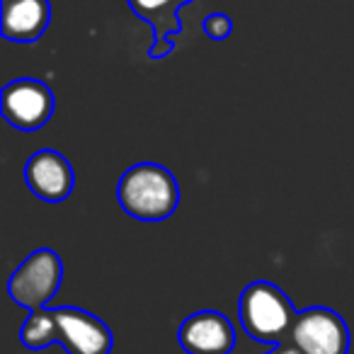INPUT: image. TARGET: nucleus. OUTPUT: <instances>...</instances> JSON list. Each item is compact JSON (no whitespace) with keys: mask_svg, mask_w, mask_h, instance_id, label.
Listing matches in <instances>:
<instances>
[{"mask_svg":"<svg viewBox=\"0 0 354 354\" xmlns=\"http://www.w3.org/2000/svg\"><path fill=\"white\" fill-rule=\"evenodd\" d=\"M119 207L136 221H165L180 207V185L167 167L138 162L129 167L117 187Z\"/></svg>","mask_w":354,"mask_h":354,"instance_id":"1","label":"nucleus"},{"mask_svg":"<svg viewBox=\"0 0 354 354\" xmlns=\"http://www.w3.org/2000/svg\"><path fill=\"white\" fill-rule=\"evenodd\" d=\"M238 313L245 333L265 344H281L289 339L299 310L291 306L289 296L272 281H252L243 289Z\"/></svg>","mask_w":354,"mask_h":354,"instance_id":"2","label":"nucleus"},{"mask_svg":"<svg viewBox=\"0 0 354 354\" xmlns=\"http://www.w3.org/2000/svg\"><path fill=\"white\" fill-rule=\"evenodd\" d=\"M64 281V262L51 248H39L8 279V294L22 308H46Z\"/></svg>","mask_w":354,"mask_h":354,"instance_id":"3","label":"nucleus"},{"mask_svg":"<svg viewBox=\"0 0 354 354\" xmlns=\"http://www.w3.org/2000/svg\"><path fill=\"white\" fill-rule=\"evenodd\" d=\"M0 112L10 127L20 131H37L46 127L54 114V93L44 80L17 78L0 93Z\"/></svg>","mask_w":354,"mask_h":354,"instance_id":"4","label":"nucleus"},{"mask_svg":"<svg viewBox=\"0 0 354 354\" xmlns=\"http://www.w3.org/2000/svg\"><path fill=\"white\" fill-rule=\"evenodd\" d=\"M289 339L301 349V354H347L349 328L342 315L325 306L299 310Z\"/></svg>","mask_w":354,"mask_h":354,"instance_id":"5","label":"nucleus"},{"mask_svg":"<svg viewBox=\"0 0 354 354\" xmlns=\"http://www.w3.org/2000/svg\"><path fill=\"white\" fill-rule=\"evenodd\" d=\"M25 183L37 199L46 204H61L73 192L75 172L66 156L54 148H41L27 160Z\"/></svg>","mask_w":354,"mask_h":354,"instance_id":"6","label":"nucleus"},{"mask_svg":"<svg viewBox=\"0 0 354 354\" xmlns=\"http://www.w3.org/2000/svg\"><path fill=\"white\" fill-rule=\"evenodd\" d=\"M59 325V344L68 354H109L112 349V330L97 315L75 306L54 308Z\"/></svg>","mask_w":354,"mask_h":354,"instance_id":"7","label":"nucleus"},{"mask_svg":"<svg viewBox=\"0 0 354 354\" xmlns=\"http://www.w3.org/2000/svg\"><path fill=\"white\" fill-rule=\"evenodd\" d=\"M177 339L187 354H231L236 330L221 310H199L185 318Z\"/></svg>","mask_w":354,"mask_h":354,"instance_id":"8","label":"nucleus"},{"mask_svg":"<svg viewBox=\"0 0 354 354\" xmlns=\"http://www.w3.org/2000/svg\"><path fill=\"white\" fill-rule=\"evenodd\" d=\"M0 32L8 41L32 44L44 37L51 22L49 0H0Z\"/></svg>","mask_w":354,"mask_h":354,"instance_id":"9","label":"nucleus"},{"mask_svg":"<svg viewBox=\"0 0 354 354\" xmlns=\"http://www.w3.org/2000/svg\"><path fill=\"white\" fill-rule=\"evenodd\" d=\"M192 0H129V8L133 15H138L143 22H148L153 30V46L148 51L151 59H162L167 56L175 44L170 37L180 35V10Z\"/></svg>","mask_w":354,"mask_h":354,"instance_id":"10","label":"nucleus"},{"mask_svg":"<svg viewBox=\"0 0 354 354\" xmlns=\"http://www.w3.org/2000/svg\"><path fill=\"white\" fill-rule=\"evenodd\" d=\"M20 342L30 349H44L59 344V325L54 308H35L20 330Z\"/></svg>","mask_w":354,"mask_h":354,"instance_id":"11","label":"nucleus"},{"mask_svg":"<svg viewBox=\"0 0 354 354\" xmlns=\"http://www.w3.org/2000/svg\"><path fill=\"white\" fill-rule=\"evenodd\" d=\"M204 35L209 37V39L214 41H221L226 39L228 35L233 32V22L231 17L226 15V12H212V15L204 17Z\"/></svg>","mask_w":354,"mask_h":354,"instance_id":"12","label":"nucleus"},{"mask_svg":"<svg viewBox=\"0 0 354 354\" xmlns=\"http://www.w3.org/2000/svg\"><path fill=\"white\" fill-rule=\"evenodd\" d=\"M265 354H301V349L296 347L291 339H284L281 344H274V349H272V352H265Z\"/></svg>","mask_w":354,"mask_h":354,"instance_id":"13","label":"nucleus"}]
</instances>
